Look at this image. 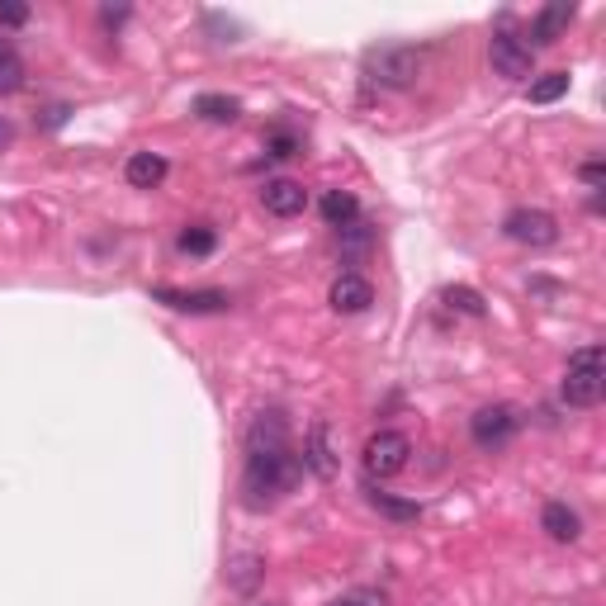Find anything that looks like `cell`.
I'll return each mask as SVG.
<instances>
[{"label": "cell", "instance_id": "1", "mask_svg": "<svg viewBox=\"0 0 606 606\" xmlns=\"http://www.w3.org/2000/svg\"><path fill=\"white\" fill-rule=\"evenodd\" d=\"M299 479H303V455H294V446H289L285 412L280 408L256 412L247 427V474H242L247 507L261 512L275 498H285Z\"/></svg>", "mask_w": 606, "mask_h": 606}, {"label": "cell", "instance_id": "2", "mask_svg": "<svg viewBox=\"0 0 606 606\" xmlns=\"http://www.w3.org/2000/svg\"><path fill=\"white\" fill-rule=\"evenodd\" d=\"M606 393V356L602 346H583L573 351L564 365V403L569 408H597Z\"/></svg>", "mask_w": 606, "mask_h": 606}, {"label": "cell", "instance_id": "3", "mask_svg": "<svg viewBox=\"0 0 606 606\" xmlns=\"http://www.w3.org/2000/svg\"><path fill=\"white\" fill-rule=\"evenodd\" d=\"M427 67V57L422 48H403V43H393V48H370L365 53V76L384 90H408L417 86V76Z\"/></svg>", "mask_w": 606, "mask_h": 606}, {"label": "cell", "instance_id": "4", "mask_svg": "<svg viewBox=\"0 0 606 606\" xmlns=\"http://www.w3.org/2000/svg\"><path fill=\"white\" fill-rule=\"evenodd\" d=\"M408 455H412V441L403 431H375L365 441V450H360V464H365L370 479H393V474L408 469Z\"/></svg>", "mask_w": 606, "mask_h": 606}, {"label": "cell", "instance_id": "5", "mask_svg": "<svg viewBox=\"0 0 606 606\" xmlns=\"http://www.w3.org/2000/svg\"><path fill=\"white\" fill-rule=\"evenodd\" d=\"M517 427H521V417H517L512 403H488V408H479L474 417H469V436H474V446H479V450L512 446Z\"/></svg>", "mask_w": 606, "mask_h": 606}, {"label": "cell", "instance_id": "6", "mask_svg": "<svg viewBox=\"0 0 606 606\" xmlns=\"http://www.w3.org/2000/svg\"><path fill=\"white\" fill-rule=\"evenodd\" d=\"M502 232L512 242H521V247H554L559 242V223L545 209H512V214L502 218Z\"/></svg>", "mask_w": 606, "mask_h": 606}, {"label": "cell", "instance_id": "7", "mask_svg": "<svg viewBox=\"0 0 606 606\" xmlns=\"http://www.w3.org/2000/svg\"><path fill=\"white\" fill-rule=\"evenodd\" d=\"M488 62H493V72L498 76H512V81H526L531 76V67H535V53L526 48V38H517V34H493L488 38Z\"/></svg>", "mask_w": 606, "mask_h": 606}, {"label": "cell", "instance_id": "8", "mask_svg": "<svg viewBox=\"0 0 606 606\" xmlns=\"http://www.w3.org/2000/svg\"><path fill=\"white\" fill-rule=\"evenodd\" d=\"M152 299L166 303V308H176V313H228L232 308V299L223 289H166V285H157Z\"/></svg>", "mask_w": 606, "mask_h": 606}, {"label": "cell", "instance_id": "9", "mask_svg": "<svg viewBox=\"0 0 606 606\" xmlns=\"http://www.w3.org/2000/svg\"><path fill=\"white\" fill-rule=\"evenodd\" d=\"M303 469H313L318 479H337V441H332V427L322 417L303 436Z\"/></svg>", "mask_w": 606, "mask_h": 606}, {"label": "cell", "instance_id": "10", "mask_svg": "<svg viewBox=\"0 0 606 606\" xmlns=\"http://www.w3.org/2000/svg\"><path fill=\"white\" fill-rule=\"evenodd\" d=\"M261 204H266V214L275 218H299L308 209V190H303L299 180H266V190H261Z\"/></svg>", "mask_w": 606, "mask_h": 606}, {"label": "cell", "instance_id": "11", "mask_svg": "<svg viewBox=\"0 0 606 606\" xmlns=\"http://www.w3.org/2000/svg\"><path fill=\"white\" fill-rule=\"evenodd\" d=\"M327 303H332L337 313H365V308L375 303V285H370L365 275H337L332 289H327Z\"/></svg>", "mask_w": 606, "mask_h": 606}, {"label": "cell", "instance_id": "12", "mask_svg": "<svg viewBox=\"0 0 606 606\" xmlns=\"http://www.w3.org/2000/svg\"><path fill=\"white\" fill-rule=\"evenodd\" d=\"M540 526H545V535H550V540H559V545H573V540L583 535V517L573 512L569 502H545Z\"/></svg>", "mask_w": 606, "mask_h": 606}, {"label": "cell", "instance_id": "13", "mask_svg": "<svg viewBox=\"0 0 606 606\" xmlns=\"http://www.w3.org/2000/svg\"><path fill=\"white\" fill-rule=\"evenodd\" d=\"M573 24V5H550V10H540L535 15V29H531V38H526V48H550V43H559V34Z\"/></svg>", "mask_w": 606, "mask_h": 606}, {"label": "cell", "instance_id": "14", "mask_svg": "<svg viewBox=\"0 0 606 606\" xmlns=\"http://www.w3.org/2000/svg\"><path fill=\"white\" fill-rule=\"evenodd\" d=\"M124 176L133 190H157L161 180H166V161H161L157 152H133L124 166Z\"/></svg>", "mask_w": 606, "mask_h": 606}, {"label": "cell", "instance_id": "15", "mask_svg": "<svg viewBox=\"0 0 606 606\" xmlns=\"http://www.w3.org/2000/svg\"><path fill=\"white\" fill-rule=\"evenodd\" d=\"M322 218H327V228H351L360 218V199L351 195V190H327L322 195Z\"/></svg>", "mask_w": 606, "mask_h": 606}, {"label": "cell", "instance_id": "16", "mask_svg": "<svg viewBox=\"0 0 606 606\" xmlns=\"http://www.w3.org/2000/svg\"><path fill=\"white\" fill-rule=\"evenodd\" d=\"M365 498H370V507H375V512H384V517H393V521H417V517H422V507H417V502L393 498V493L375 488V483L365 488Z\"/></svg>", "mask_w": 606, "mask_h": 606}, {"label": "cell", "instance_id": "17", "mask_svg": "<svg viewBox=\"0 0 606 606\" xmlns=\"http://www.w3.org/2000/svg\"><path fill=\"white\" fill-rule=\"evenodd\" d=\"M195 114H199V119H209V124H232V119L242 114V105H237L232 95H199Z\"/></svg>", "mask_w": 606, "mask_h": 606}, {"label": "cell", "instance_id": "18", "mask_svg": "<svg viewBox=\"0 0 606 606\" xmlns=\"http://www.w3.org/2000/svg\"><path fill=\"white\" fill-rule=\"evenodd\" d=\"M569 95V72H545L531 81V105H554Z\"/></svg>", "mask_w": 606, "mask_h": 606}, {"label": "cell", "instance_id": "19", "mask_svg": "<svg viewBox=\"0 0 606 606\" xmlns=\"http://www.w3.org/2000/svg\"><path fill=\"white\" fill-rule=\"evenodd\" d=\"M228 583L232 588H256V583H261V559H256V554H237V559H232L228 564Z\"/></svg>", "mask_w": 606, "mask_h": 606}, {"label": "cell", "instance_id": "20", "mask_svg": "<svg viewBox=\"0 0 606 606\" xmlns=\"http://www.w3.org/2000/svg\"><path fill=\"white\" fill-rule=\"evenodd\" d=\"M446 303L455 308V313H469V318H483V313H488V308H483V299L469 285H450L446 289Z\"/></svg>", "mask_w": 606, "mask_h": 606}, {"label": "cell", "instance_id": "21", "mask_svg": "<svg viewBox=\"0 0 606 606\" xmlns=\"http://www.w3.org/2000/svg\"><path fill=\"white\" fill-rule=\"evenodd\" d=\"M214 247H218L214 228H190V232H180V251H185V256H209Z\"/></svg>", "mask_w": 606, "mask_h": 606}, {"label": "cell", "instance_id": "22", "mask_svg": "<svg viewBox=\"0 0 606 606\" xmlns=\"http://www.w3.org/2000/svg\"><path fill=\"white\" fill-rule=\"evenodd\" d=\"M327 606H389V597L379 588H351V592H341V597H332Z\"/></svg>", "mask_w": 606, "mask_h": 606}, {"label": "cell", "instance_id": "23", "mask_svg": "<svg viewBox=\"0 0 606 606\" xmlns=\"http://www.w3.org/2000/svg\"><path fill=\"white\" fill-rule=\"evenodd\" d=\"M19 86H24V67H19V57H15V62H0V95H15Z\"/></svg>", "mask_w": 606, "mask_h": 606}, {"label": "cell", "instance_id": "24", "mask_svg": "<svg viewBox=\"0 0 606 606\" xmlns=\"http://www.w3.org/2000/svg\"><path fill=\"white\" fill-rule=\"evenodd\" d=\"M266 152L270 157H294V152H299V138H294V133H270Z\"/></svg>", "mask_w": 606, "mask_h": 606}, {"label": "cell", "instance_id": "25", "mask_svg": "<svg viewBox=\"0 0 606 606\" xmlns=\"http://www.w3.org/2000/svg\"><path fill=\"white\" fill-rule=\"evenodd\" d=\"M578 176H583V185H588V190H602V185H606V166L592 157V161H583V166H578Z\"/></svg>", "mask_w": 606, "mask_h": 606}, {"label": "cell", "instance_id": "26", "mask_svg": "<svg viewBox=\"0 0 606 606\" xmlns=\"http://www.w3.org/2000/svg\"><path fill=\"white\" fill-rule=\"evenodd\" d=\"M0 24H10V29H19V24H29V5H15V0H0Z\"/></svg>", "mask_w": 606, "mask_h": 606}, {"label": "cell", "instance_id": "27", "mask_svg": "<svg viewBox=\"0 0 606 606\" xmlns=\"http://www.w3.org/2000/svg\"><path fill=\"white\" fill-rule=\"evenodd\" d=\"M15 143V128H10V119H5V114H0V152H5V147Z\"/></svg>", "mask_w": 606, "mask_h": 606}, {"label": "cell", "instance_id": "28", "mask_svg": "<svg viewBox=\"0 0 606 606\" xmlns=\"http://www.w3.org/2000/svg\"><path fill=\"white\" fill-rule=\"evenodd\" d=\"M0 62H15V48H10L5 38H0Z\"/></svg>", "mask_w": 606, "mask_h": 606}]
</instances>
